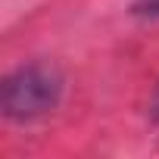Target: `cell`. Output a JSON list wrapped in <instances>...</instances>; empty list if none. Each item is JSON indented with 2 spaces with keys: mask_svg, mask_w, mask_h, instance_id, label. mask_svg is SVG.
<instances>
[{
  "mask_svg": "<svg viewBox=\"0 0 159 159\" xmlns=\"http://www.w3.org/2000/svg\"><path fill=\"white\" fill-rule=\"evenodd\" d=\"M153 109H156V116H159V94H156V103H153Z\"/></svg>",
  "mask_w": 159,
  "mask_h": 159,
  "instance_id": "3957f363",
  "label": "cell"
},
{
  "mask_svg": "<svg viewBox=\"0 0 159 159\" xmlns=\"http://www.w3.org/2000/svg\"><path fill=\"white\" fill-rule=\"evenodd\" d=\"M62 97V78L53 66H22L3 81V116L13 122H31L56 109Z\"/></svg>",
  "mask_w": 159,
  "mask_h": 159,
  "instance_id": "6da1fadb",
  "label": "cell"
},
{
  "mask_svg": "<svg viewBox=\"0 0 159 159\" xmlns=\"http://www.w3.org/2000/svg\"><path fill=\"white\" fill-rule=\"evenodd\" d=\"M134 13H140V16H159V0H137Z\"/></svg>",
  "mask_w": 159,
  "mask_h": 159,
  "instance_id": "7a4b0ae2",
  "label": "cell"
}]
</instances>
